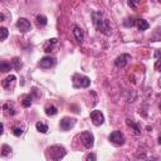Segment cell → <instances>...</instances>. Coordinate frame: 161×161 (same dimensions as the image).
<instances>
[{
  "mask_svg": "<svg viewBox=\"0 0 161 161\" xmlns=\"http://www.w3.org/2000/svg\"><path fill=\"white\" fill-rule=\"evenodd\" d=\"M5 20V15L3 13H0V21H4Z\"/></svg>",
  "mask_w": 161,
  "mask_h": 161,
  "instance_id": "obj_28",
  "label": "cell"
},
{
  "mask_svg": "<svg viewBox=\"0 0 161 161\" xmlns=\"http://www.w3.org/2000/svg\"><path fill=\"white\" fill-rule=\"evenodd\" d=\"M75 123V119L74 118H69V117H64L62 121H60V128L63 131H68L70 130Z\"/></svg>",
  "mask_w": 161,
  "mask_h": 161,
  "instance_id": "obj_10",
  "label": "cell"
},
{
  "mask_svg": "<svg viewBox=\"0 0 161 161\" xmlns=\"http://www.w3.org/2000/svg\"><path fill=\"white\" fill-rule=\"evenodd\" d=\"M80 141H82V143L84 145L86 148H91L93 146V143H94L93 142L94 141V137H93V135L91 132H83L80 135Z\"/></svg>",
  "mask_w": 161,
  "mask_h": 161,
  "instance_id": "obj_5",
  "label": "cell"
},
{
  "mask_svg": "<svg viewBox=\"0 0 161 161\" xmlns=\"http://www.w3.org/2000/svg\"><path fill=\"white\" fill-rule=\"evenodd\" d=\"M11 68H13V65H11L9 62H0V70H1V72L6 73V72H9Z\"/></svg>",
  "mask_w": 161,
  "mask_h": 161,
  "instance_id": "obj_17",
  "label": "cell"
},
{
  "mask_svg": "<svg viewBox=\"0 0 161 161\" xmlns=\"http://www.w3.org/2000/svg\"><path fill=\"white\" fill-rule=\"evenodd\" d=\"M73 34H74V38H75L79 43H82V42H83L84 34H83V30H82L79 26H74V28H73Z\"/></svg>",
  "mask_w": 161,
  "mask_h": 161,
  "instance_id": "obj_12",
  "label": "cell"
},
{
  "mask_svg": "<svg viewBox=\"0 0 161 161\" xmlns=\"http://www.w3.org/2000/svg\"><path fill=\"white\" fill-rule=\"evenodd\" d=\"M45 113H47L48 116H55V114L58 113V109H57L55 106L50 104V106H47V107H45Z\"/></svg>",
  "mask_w": 161,
  "mask_h": 161,
  "instance_id": "obj_16",
  "label": "cell"
},
{
  "mask_svg": "<svg viewBox=\"0 0 161 161\" xmlns=\"http://www.w3.org/2000/svg\"><path fill=\"white\" fill-rule=\"evenodd\" d=\"M8 35H9V30L6 28H4V26H0V40L6 39Z\"/></svg>",
  "mask_w": 161,
  "mask_h": 161,
  "instance_id": "obj_20",
  "label": "cell"
},
{
  "mask_svg": "<svg viewBox=\"0 0 161 161\" xmlns=\"http://www.w3.org/2000/svg\"><path fill=\"white\" fill-rule=\"evenodd\" d=\"M54 64H55V59L52 58V57H49V55L43 57V58L39 60V67H40V68H44V69L50 68V67H53Z\"/></svg>",
  "mask_w": 161,
  "mask_h": 161,
  "instance_id": "obj_9",
  "label": "cell"
},
{
  "mask_svg": "<svg viewBox=\"0 0 161 161\" xmlns=\"http://www.w3.org/2000/svg\"><path fill=\"white\" fill-rule=\"evenodd\" d=\"M4 109H6V111H8V113H10V114H14V113H15V111H14L13 108H10V107H9V104H5V106H4Z\"/></svg>",
  "mask_w": 161,
  "mask_h": 161,
  "instance_id": "obj_25",
  "label": "cell"
},
{
  "mask_svg": "<svg viewBox=\"0 0 161 161\" xmlns=\"http://www.w3.org/2000/svg\"><path fill=\"white\" fill-rule=\"evenodd\" d=\"M10 152H11V147L10 146H8V145H3L1 146V155L3 156H8Z\"/></svg>",
  "mask_w": 161,
  "mask_h": 161,
  "instance_id": "obj_21",
  "label": "cell"
},
{
  "mask_svg": "<svg viewBox=\"0 0 161 161\" xmlns=\"http://www.w3.org/2000/svg\"><path fill=\"white\" fill-rule=\"evenodd\" d=\"M92 19H93V24L96 26V29L106 35L109 34V30H111V26H109V23L108 20L102 15V13H98V11H94L92 13Z\"/></svg>",
  "mask_w": 161,
  "mask_h": 161,
  "instance_id": "obj_1",
  "label": "cell"
},
{
  "mask_svg": "<svg viewBox=\"0 0 161 161\" xmlns=\"http://www.w3.org/2000/svg\"><path fill=\"white\" fill-rule=\"evenodd\" d=\"M86 160H96V156H94L93 153H89V155H87Z\"/></svg>",
  "mask_w": 161,
  "mask_h": 161,
  "instance_id": "obj_26",
  "label": "cell"
},
{
  "mask_svg": "<svg viewBox=\"0 0 161 161\" xmlns=\"http://www.w3.org/2000/svg\"><path fill=\"white\" fill-rule=\"evenodd\" d=\"M65 153H67L65 148L63 146H58V145L50 146L47 150V157L50 160H60L65 156Z\"/></svg>",
  "mask_w": 161,
  "mask_h": 161,
  "instance_id": "obj_2",
  "label": "cell"
},
{
  "mask_svg": "<svg viewBox=\"0 0 161 161\" xmlns=\"http://www.w3.org/2000/svg\"><path fill=\"white\" fill-rule=\"evenodd\" d=\"M35 127H36V130H38L39 132H42V133H47V132H48V126H47L45 123H43V122H38V123L35 125Z\"/></svg>",
  "mask_w": 161,
  "mask_h": 161,
  "instance_id": "obj_18",
  "label": "cell"
},
{
  "mask_svg": "<svg viewBox=\"0 0 161 161\" xmlns=\"http://www.w3.org/2000/svg\"><path fill=\"white\" fill-rule=\"evenodd\" d=\"M13 65H14V68H15L16 70H20V68H21V62H20V59H19V58H14V59H13Z\"/></svg>",
  "mask_w": 161,
  "mask_h": 161,
  "instance_id": "obj_22",
  "label": "cell"
},
{
  "mask_svg": "<svg viewBox=\"0 0 161 161\" xmlns=\"http://www.w3.org/2000/svg\"><path fill=\"white\" fill-rule=\"evenodd\" d=\"M131 60V55L130 54H121L116 58L114 60V65L118 67V68H123L125 65L128 64V62Z\"/></svg>",
  "mask_w": 161,
  "mask_h": 161,
  "instance_id": "obj_8",
  "label": "cell"
},
{
  "mask_svg": "<svg viewBox=\"0 0 161 161\" xmlns=\"http://www.w3.org/2000/svg\"><path fill=\"white\" fill-rule=\"evenodd\" d=\"M49 43H52V44H55V43H57V39H55V38H53V39H50V40H49Z\"/></svg>",
  "mask_w": 161,
  "mask_h": 161,
  "instance_id": "obj_29",
  "label": "cell"
},
{
  "mask_svg": "<svg viewBox=\"0 0 161 161\" xmlns=\"http://www.w3.org/2000/svg\"><path fill=\"white\" fill-rule=\"evenodd\" d=\"M138 3H140V0H128V5H130L132 9H136Z\"/></svg>",
  "mask_w": 161,
  "mask_h": 161,
  "instance_id": "obj_24",
  "label": "cell"
},
{
  "mask_svg": "<svg viewBox=\"0 0 161 161\" xmlns=\"http://www.w3.org/2000/svg\"><path fill=\"white\" fill-rule=\"evenodd\" d=\"M136 25H137V28L140 29V30H146V29H148V23L145 20V19H137L136 20Z\"/></svg>",
  "mask_w": 161,
  "mask_h": 161,
  "instance_id": "obj_14",
  "label": "cell"
},
{
  "mask_svg": "<svg viewBox=\"0 0 161 161\" xmlns=\"http://www.w3.org/2000/svg\"><path fill=\"white\" fill-rule=\"evenodd\" d=\"M3 132H4V125L0 122V135H3Z\"/></svg>",
  "mask_w": 161,
  "mask_h": 161,
  "instance_id": "obj_27",
  "label": "cell"
},
{
  "mask_svg": "<svg viewBox=\"0 0 161 161\" xmlns=\"http://www.w3.org/2000/svg\"><path fill=\"white\" fill-rule=\"evenodd\" d=\"M36 23H38V25L44 26V25H47L48 20H47V18H45L44 15H38V16H36Z\"/></svg>",
  "mask_w": 161,
  "mask_h": 161,
  "instance_id": "obj_19",
  "label": "cell"
},
{
  "mask_svg": "<svg viewBox=\"0 0 161 161\" xmlns=\"http://www.w3.org/2000/svg\"><path fill=\"white\" fill-rule=\"evenodd\" d=\"M13 133H14L15 136H21L23 128H21V127H13Z\"/></svg>",
  "mask_w": 161,
  "mask_h": 161,
  "instance_id": "obj_23",
  "label": "cell"
},
{
  "mask_svg": "<svg viewBox=\"0 0 161 161\" xmlns=\"http://www.w3.org/2000/svg\"><path fill=\"white\" fill-rule=\"evenodd\" d=\"M73 84L77 88H87L91 84V79L86 75H80V74H74L73 75Z\"/></svg>",
  "mask_w": 161,
  "mask_h": 161,
  "instance_id": "obj_3",
  "label": "cell"
},
{
  "mask_svg": "<svg viewBox=\"0 0 161 161\" xmlns=\"http://www.w3.org/2000/svg\"><path fill=\"white\" fill-rule=\"evenodd\" d=\"M15 80H16V77H15L14 74H10L9 77H6V78L1 82V84H3V87H4L5 89H10V88L14 87Z\"/></svg>",
  "mask_w": 161,
  "mask_h": 161,
  "instance_id": "obj_11",
  "label": "cell"
},
{
  "mask_svg": "<svg viewBox=\"0 0 161 161\" xmlns=\"http://www.w3.org/2000/svg\"><path fill=\"white\" fill-rule=\"evenodd\" d=\"M109 141L117 146H121L125 143V136L121 131H113L111 135H109Z\"/></svg>",
  "mask_w": 161,
  "mask_h": 161,
  "instance_id": "obj_4",
  "label": "cell"
},
{
  "mask_svg": "<svg viewBox=\"0 0 161 161\" xmlns=\"http://www.w3.org/2000/svg\"><path fill=\"white\" fill-rule=\"evenodd\" d=\"M126 122H127V125H128L130 127H132V128H133V131H135V133H136V135H140V133H141V127H140L137 123H135L132 119H127Z\"/></svg>",
  "mask_w": 161,
  "mask_h": 161,
  "instance_id": "obj_15",
  "label": "cell"
},
{
  "mask_svg": "<svg viewBox=\"0 0 161 161\" xmlns=\"http://www.w3.org/2000/svg\"><path fill=\"white\" fill-rule=\"evenodd\" d=\"M91 119H92L93 125H96V126H101V125L104 122V116H103V113H102L101 111L94 109V111L91 112Z\"/></svg>",
  "mask_w": 161,
  "mask_h": 161,
  "instance_id": "obj_6",
  "label": "cell"
},
{
  "mask_svg": "<svg viewBox=\"0 0 161 161\" xmlns=\"http://www.w3.org/2000/svg\"><path fill=\"white\" fill-rule=\"evenodd\" d=\"M31 103H33V98H31V96L26 94V96H24V97L21 98V106H23L24 108L30 107V106H31Z\"/></svg>",
  "mask_w": 161,
  "mask_h": 161,
  "instance_id": "obj_13",
  "label": "cell"
},
{
  "mask_svg": "<svg viewBox=\"0 0 161 161\" xmlns=\"http://www.w3.org/2000/svg\"><path fill=\"white\" fill-rule=\"evenodd\" d=\"M16 28H18L21 33H26V31L30 30L31 25H30V23H29L28 19H25V18H19L18 21H16Z\"/></svg>",
  "mask_w": 161,
  "mask_h": 161,
  "instance_id": "obj_7",
  "label": "cell"
}]
</instances>
